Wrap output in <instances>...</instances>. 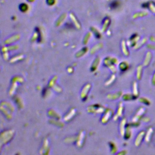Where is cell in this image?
<instances>
[{"instance_id":"2","label":"cell","mask_w":155,"mask_h":155,"mask_svg":"<svg viewBox=\"0 0 155 155\" xmlns=\"http://www.w3.org/2000/svg\"><path fill=\"white\" fill-rule=\"evenodd\" d=\"M153 133V128L152 127H150L148 128L147 131V133L145 136V141H146V142H150V141L151 138V135H152Z\"/></svg>"},{"instance_id":"8","label":"cell","mask_w":155,"mask_h":155,"mask_svg":"<svg viewBox=\"0 0 155 155\" xmlns=\"http://www.w3.org/2000/svg\"><path fill=\"white\" fill-rule=\"evenodd\" d=\"M20 9L21 11H26L27 9V6L26 4H23L21 5Z\"/></svg>"},{"instance_id":"3","label":"cell","mask_w":155,"mask_h":155,"mask_svg":"<svg viewBox=\"0 0 155 155\" xmlns=\"http://www.w3.org/2000/svg\"><path fill=\"white\" fill-rule=\"evenodd\" d=\"M145 136V132L144 131H142L141 133H139L138 136L137 137V139L136 140V146H139V144H141L142 140V138H144V136Z\"/></svg>"},{"instance_id":"1","label":"cell","mask_w":155,"mask_h":155,"mask_svg":"<svg viewBox=\"0 0 155 155\" xmlns=\"http://www.w3.org/2000/svg\"><path fill=\"white\" fill-rule=\"evenodd\" d=\"M152 53L150 52H148L147 53L146 58H145L144 62V66H148L150 63L151 59H152Z\"/></svg>"},{"instance_id":"5","label":"cell","mask_w":155,"mask_h":155,"mask_svg":"<svg viewBox=\"0 0 155 155\" xmlns=\"http://www.w3.org/2000/svg\"><path fill=\"white\" fill-rule=\"evenodd\" d=\"M138 74H137V77L138 80H140L142 77V66L140 65L138 67Z\"/></svg>"},{"instance_id":"4","label":"cell","mask_w":155,"mask_h":155,"mask_svg":"<svg viewBox=\"0 0 155 155\" xmlns=\"http://www.w3.org/2000/svg\"><path fill=\"white\" fill-rule=\"evenodd\" d=\"M148 15V13L147 12H146V11L141 12L138 13V14H135L134 16H133V18H137V17H140V16H141L142 17V16Z\"/></svg>"},{"instance_id":"9","label":"cell","mask_w":155,"mask_h":155,"mask_svg":"<svg viewBox=\"0 0 155 155\" xmlns=\"http://www.w3.org/2000/svg\"><path fill=\"white\" fill-rule=\"evenodd\" d=\"M151 83H152V84L155 86V72L154 74H153L152 79H151Z\"/></svg>"},{"instance_id":"7","label":"cell","mask_w":155,"mask_h":155,"mask_svg":"<svg viewBox=\"0 0 155 155\" xmlns=\"http://www.w3.org/2000/svg\"><path fill=\"white\" fill-rule=\"evenodd\" d=\"M149 9L150 10V11L151 12L153 13V14H155V6L152 3L150 4L149 5Z\"/></svg>"},{"instance_id":"10","label":"cell","mask_w":155,"mask_h":155,"mask_svg":"<svg viewBox=\"0 0 155 155\" xmlns=\"http://www.w3.org/2000/svg\"><path fill=\"white\" fill-rule=\"evenodd\" d=\"M148 47L150 48V49H155V46H152L151 44H150V46H148Z\"/></svg>"},{"instance_id":"6","label":"cell","mask_w":155,"mask_h":155,"mask_svg":"<svg viewBox=\"0 0 155 155\" xmlns=\"http://www.w3.org/2000/svg\"><path fill=\"white\" fill-rule=\"evenodd\" d=\"M141 101L142 102V103L146 104H147V105H149L151 103V102L150 101L148 100L147 98H142L141 99Z\"/></svg>"}]
</instances>
